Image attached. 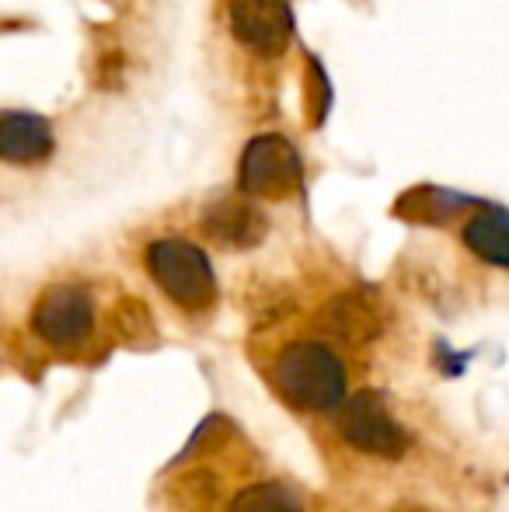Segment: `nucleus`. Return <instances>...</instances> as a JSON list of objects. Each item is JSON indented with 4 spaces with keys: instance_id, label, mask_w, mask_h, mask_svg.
<instances>
[{
    "instance_id": "7",
    "label": "nucleus",
    "mask_w": 509,
    "mask_h": 512,
    "mask_svg": "<svg viewBox=\"0 0 509 512\" xmlns=\"http://www.w3.org/2000/svg\"><path fill=\"white\" fill-rule=\"evenodd\" d=\"M321 328L346 345H370L384 335L387 307L374 290H346L335 293L325 307L318 310Z\"/></svg>"
},
{
    "instance_id": "14",
    "label": "nucleus",
    "mask_w": 509,
    "mask_h": 512,
    "mask_svg": "<svg viewBox=\"0 0 509 512\" xmlns=\"http://www.w3.org/2000/svg\"><path fill=\"white\" fill-rule=\"evenodd\" d=\"M217 499H220V481H217V474H210L206 467L178 478V485H175L178 512H213Z\"/></svg>"
},
{
    "instance_id": "15",
    "label": "nucleus",
    "mask_w": 509,
    "mask_h": 512,
    "mask_svg": "<svg viewBox=\"0 0 509 512\" xmlns=\"http://www.w3.org/2000/svg\"><path fill=\"white\" fill-rule=\"evenodd\" d=\"M387 512H433V509L422 506V502H398V506H391Z\"/></svg>"
},
{
    "instance_id": "5",
    "label": "nucleus",
    "mask_w": 509,
    "mask_h": 512,
    "mask_svg": "<svg viewBox=\"0 0 509 512\" xmlns=\"http://www.w3.org/2000/svg\"><path fill=\"white\" fill-rule=\"evenodd\" d=\"M304 164L286 136L262 133L248 140L238 164V185L248 199H286L300 189Z\"/></svg>"
},
{
    "instance_id": "3",
    "label": "nucleus",
    "mask_w": 509,
    "mask_h": 512,
    "mask_svg": "<svg viewBox=\"0 0 509 512\" xmlns=\"http://www.w3.org/2000/svg\"><path fill=\"white\" fill-rule=\"evenodd\" d=\"M32 335L56 352H74L95 331V297L81 283H53L32 307Z\"/></svg>"
},
{
    "instance_id": "11",
    "label": "nucleus",
    "mask_w": 509,
    "mask_h": 512,
    "mask_svg": "<svg viewBox=\"0 0 509 512\" xmlns=\"http://www.w3.org/2000/svg\"><path fill=\"white\" fill-rule=\"evenodd\" d=\"M471 199L461 196V192L450 189H436V185H419V189L405 192L394 206V216L408 223H429V227H440V223H450L454 216H461V209H468Z\"/></svg>"
},
{
    "instance_id": "6",
    "label": "nucleus",
    "mask_w": 509,
    "mask_h": 512,
    "mask_svg": "<svg viewBox=\"0 0 509 512\" xmlns=\"http://www.w3.org/2000/svg\"><path fill=\"white\" fill-rule=\"evenodd\" d=\"M231 35L255 56H279L293 39V11L286 0H231Z\"/></svg>"
},
{
    "instance_id": "1",
    "label": "nucleus",
    "mask_w": 509,
    "mask_h": 512,
    "mask_svg": "<svg viewBox=\"0 0 509 512\" xmlns=\"http://www.w3.org/2000/svg\"><path fill=\"white\" fill-rule=\"evenodd\" d=\"M272 387L293 411H335L346 401V363L325 342H290L272 363Z\"/></svg>"
},
{
    "instance_id": "13",
    "label": "nucleus",
    "mask_w": 509,
    "mask_h": 512,
    "mask_svg": "<svg viewBox=\"0 0 509 512\" xmlns=\"http://www.w3.org/2000/svg\"><path fill=\"white\" fill-rule=\"evenodd\" d=\"M224 512H304V502L283 481H255L234 492Z\"/></svg>"
},
{
    "instance_id": "8",
    "label": "nucleus",
    "mask_w": 509,
    "mask_h": 512,
    "mask_svg": "<svg viewBox=\"0 0 509 512\" xmlns=\"http://www.w3.org/2000/svg\"><path fill=\"white\" fill-rule=\"evenodd\" d=\"M199 230L210 237L217 248L227 251H252L269 234V216L248 199H217L203 209Z\"/></svg>"
},
{
    "instance_id": "12",
    "label": "nucleus",
    "mask_w": 509,
    "mask_h": 512,
    "mask_svg": "<svg viewBox=\"0 0 509 512\" xmlns=\"http://www.w3.org/2000/svg\"><path fill=\"white\" fill-rule=\"evenodd\" d=\"M112 335L126 345V349H154L157 345V324L150 307L140 297H119L109 314Z\"/></svg>"
},
{
    "instance_id": "10",
    "label": "nucleus",
    "mask_w": 509,
    "mask_h": 512,
    "mask_svg": "<svg viewBox=\"0 0 509 512\" xmlns=\"http://www.w3.org/2000/svg\"><path fill=\"white\" fill-rule=\"evenodd\" d=\"M461 241L478 262L509 269V209L482 206L461 230Z\"/></svg>"
},
{
    "instance_id": "4",
    "label": "nucleus",
    "mask_w": 509,
    "mask_h": 512,
    "mask_svg": "<svg viewBox=\"0 0 509 512\" xmlns=\"http://www.w3.org/2000/svg\"><path fill=\"white\" fill-rule=\"evenodd\" d=\"M339 408L342 439L360 453L381 460H401L412 450V432L391 415V408L384 405V398L377 391H356Z\"/></svg>"
},
{
    "instance_id": "9",
    "label": "nucleus",
    "mask_w": 509,
    "mask_h": 512,
    "mask_svg": "<svg viewBox=\"0 0 509 512\" xmlns=\"http://www.w3.org/2000/svg\"><path fill=\"white\" fill-rule=\"evenodd\" d=\"M56 150V136L46 115L39 112H4L0 115V164H32L49 161Z\"/></svg>"
},
{
    "instance_id": "2",
    "label": "nucleus",
    "mask_w": 509,
    "mask_h": 512,
    "mask_svg": "<svg viewBox=\"0 0 509 512\" xmlns=\"http://www.w3.org/2000/svg\"><path fill=\"white\" fill-rule=\"evenodd\" d=\"M150 279L175 307L189 314H203L217 304V272L199 244L185 237H157L143 251Z\"/></svg>"
}]
</instances>
